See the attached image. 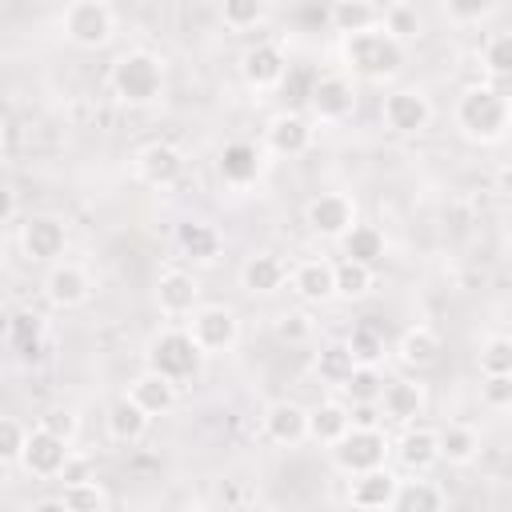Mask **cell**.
Listing matches in <instances>:
<instances>
[{"instance_id": "1", "label": "cell", "mask_w": 512, "mask_h": 512, "mask_svg": "<svg viewBox=\"0 0 512 512\" xmlns=\"http://www.w3.org/2000/svg\"><path fill=\"white\" fill-rule=\"evenodd\" d=\"M340 56H344V64L352 68V76L372 80V84H384V80H392V76L404 72L408 48H404L400 36H392L384 24H376V28H364V32L344 36Z\"/></svg>"}, {"instance_id": "2", "label": "cell", "mask_w": 512, "mask_h": 512, "mask_svg": "<svg viewBox=\"0 0 512 512\" xmlns=\"http://www.w3.org/2000/svg\"><path fill=\"white\" fill-rule=\"evenodd\" d=\"M456 128L476 140V144H500L508 140V116H512V100L492 88V84H472L460 92L456 100Z\"/></svg>"}, {"instance_id": "3", "label": "cell", "mask_w": 512, "mask_h": 512, "mask_svg": "<svg viewBox=\"0 0 512 512\" xmlns=\"http://www.w3.org/2000/svg\"><path fill=\"white\" fill-rule=\"evenodd\" d=\"M108 84L116 92V100H124L128 108H148L164 96V64L160 56L136 48V52H124L112 72H108Z\"/></svg>"}, {"instance_id": "4", "label": "cell", "mask_w": 512, "mask_h": 512, "mask_svg": "<svg viewBox=\"0 0 512 512\" xmlns=\"http://www.w3.org/2000/svg\"><path fill=\"white\" fill-rule=\"evenodd\" d=\"M200 360H204V352H200V344L192 340L188 328H168V332L152 336V344H148V368L164 372L176 384L192 380L200 372Z\"/></svg>"}, {"instance_id": "5", "label": "cell", "mask_w": 512, "mask_h": 512, "mask_svg": "<svg viewBox=\"0 0 512 512\" xmlns=\"http://www.w3.org/2000/svg\"><path fill=\"white\" fill-rule=\"evenodd\" d=\"M332 460L344 476H356V472H368V468H380L392 452L384 428H348L332 448Z\"/></svg>"}, {"instance_id": "6", "label": "cell", "mask_w": 512, "mask_h": 512, "mask_svg": "<svg viewBox=\"0 0 512 512\" xmlns=\"http://www.w3.org/2000/svg\"><path fill=\"white\" fill-rule=\"evenodd\" d=\"M60 28L76 48H104L116 32V16L104 0H72L60 16Z\"/></svg>"}, {"instance_id": "7", "label": "cell", "mask_w": 512, "mask_h": 512, "mask_svg": "<svg viewBox=\"0 0 512 512\" xmlns=\"http://www.w3.org/2000/svg\"><path fill=\"white\" fill-rule=\"evenodd\" d=\"M184 328L192 332V340L200 344L204 356L232 352L236 340H240V320H236V312L224 308V304H200V308L184 320Z\"/></svg>"}, {"instance_id": "8", "label": "cell", "mask_w": 512, "mask_h": 512, "mask_svg": "<svg viewBox=\"0 0 512 512\" xmlns=\"http://www.w3.org/2000/svg\"><path fill=\"white\" fill-rule=\"evenodd\" d=\"M68 460H72V440L56 436V432L44 428V424H36V428L28 432V444H24V456H20V468H24L28 476H36V480H56V476H64Z\"/></svg>"}, {"instance_id": "9", "label": "cell", "mask_w": 512, "mask_h": 512, "mask_svg": "<svg viewBox=\"0 0 512 512\" xmlns=\"http://www.w3.org/2000/svg\"><path fill=\"white\" fill-rule=\"evenodd\" d=\"M20 252L36 264H56L64 260L68 252V228L60 216L52 212H32L24 224H20Z\"/></svg>"}, {"instance_id": "10", "label": "cell", "mask_w": 512, "mask_h": 512, "mask_svg": "<svg viewBox=\"0 0 512 512\" xmlns=\"http://www.w3.org/2000/svg\"><path fill=\"white\" fill-rule=\"evenodd\" d=\"M380 120L396 136H420L432 124V100L420 88H396L380 100Z\"/></svg>"}, {"instance_id": "11", "label": "cell", "mask_w": 512, "mask_h": 512, "mask_svg": "<svg viewBox=\"0 0 512 512\" xmlns=\"http://www.w3.org/2000/svg\"><path fill=\"white\" fill-rule=\"evenodd\" d=\"M308 112L320 124H344L356 112V84L344 72H324L316 76L312 92H308Z\"/></svg>"}, {"instance_id": "12", "label": "cell", "mask_w": 512, "mask_h": 512, "mask_svg": "<svg viewBox=\"0 0 512 512\" xmlns=\"http://www.w3.org/2000/svg\"><path fill=\"white\" fill-rule=\"evenodd\" d=\"M304 224H308V232L312 236H320V240H344V232L356 224V204H352V196H344V192H320V196H312L308 200V208H304Z\"/></svg>"}, {"instance_id": "13", "label": "cell", "mask_w": 512, "mask_h": 512, "mask_svg": "<svg viewBox=\"0 0 512 512\" xmlns=\"http://www.w3.org/2000/svg\"><path fill=\"white\" fill-rule=\"evenodd\" d=\"M240 76H244V84H248L252 92H272V88H280L284 76H288V56H284V48H280L276 40H256V44H248L244 56H240Z\"/></svg>"}, {"instance_id": "14", "label": "cell", "mask_w": 512, "mask_h": 512, "mask_svg": "<svg viewBox=\"0 0 512 512\" xmlns=\"http://www.w3.org/2000/svg\"><path fill=\"white\" fill-rule=\"evenodd\" d=\"M136 176L148 188H160L164 192V188L180 184V176H184V152L176 144H168V140H152V144H144L136 152Z\"/></svg>"}, {"instance_id": "15", "label": "cell", "mask_w": 512, "mask_h": 512, "mask_svg": "<svg viewBox=\"0 0 512 512\" xmlns=\"http://www.w3.org/2000/svg\"><path fill=\"white\" fill-rule=\"evenodd\" d=\"M156 308L168 320H188L200 308V284L184 268H168L156 276Z\"/></svg>"}, {"instance_id": "16", "label": "cell", "mask_w": 512, "mask_h": 512, "mask_svg": "<svg viewBox=\"0 0 512 512\" xmlns=\"http://www.w3.org/2000/svg\"><path fill=\"white\" fill-rule=\"evenodd\" d=\"M44 296H48L56 308H80V304L92 296V276H88L80 264H72V260H56V264H48Z\"/></svg>"}, {"instance_id": "17", "label": "cell", "mask_w": 512, "mask_h": 512, "mask_svg": "<svg viewBox=\"0 0 512 512\" xmlns=\"http://www.w3.org/2000/svg\"><path fill=\"white\" fill-rule=\"evenodd\" d=\"M428 408V392L420 380H384V392H380V412L392 420V424H416Z\"/></svg>"}, {"instance_id": "18", "label": "cell", "mask_w": 512, "mask_h": 512, "mask_svg": "<svg viewBox=\"0 0 512 512\" xmlns=\"http://www.w3.org/2000/svg\"><path fill=\"white\" fill-rule=\"evenodd\" d=\"M312 136H316V128L300 112H292V108L288 112H276L268 120V128H264V144L276 156H304L312 148Z\"/></svg>"}, {"instance_id": "19", "label": "cell", "mask_w": 512, "mask_h": 512, "mask_svg": "<svg viewBox=\"0 0 512 512\" xmlns=\"http://www.w3.org/2000/svg\"><path fill=\"white\" fill-rule=\"evenodd\" d=\"M396 460L408 472H428L432 464H440V428L428 424H404V436L396 440Z\"/></svg>"}, {"instance_id": "20", "label": "cell", "mask_w": 512, "mask_h": 512, "mask_svg": "<svg viewBox=\"0 0 512 512\" xmlns=\"http://www.w3.org/2000/svg\"><path fill=\"white\" fill-rule=\"evenodd\" d=\"M216 168H220V180L228 188H248L264 172V152L256 144H248V140H232V144H224Z\"/></svg>"}, {"instance_id": "21", "label": "cell", "mask_w": 512, "mask_h": 512, "mask_svg": "<svg viewBox=\"0 0 512 512\" xmlns=\"http://www.w3.org/2000/svg\"><path fill=\"white\" fill-rule=\"evenodd\" d=\"M288 284L304 304H328V300H336V264H328L324 256L320 260H300L292 268Z\"/></svg>"}, {"instance_id": "22", "label": "cell", "mask_w": 512, "mask_h": 512, "mask_svg": "<svg viewBox=\"0 0 512 512\" xmlns=\"http://www.w3.org/2000/svg\"><path fill=\"white\" fill-rule=\"evenodd\" d=\"M264 436L280 448H296L300 440H308V408L296 400H276L264 412Z\"/></svg>"}, {"instance_id": "23", "label": "cell", "mask_w": 512, "mask_h": 512, "mask_svg": "<svg viewBox=\"0 0 512 512\" xmlns=\"http://www.w3.org/2000/svg\"><path fill=\"white\" fill-rule=\"evenodd\" d=\"M396 488H400V476H392L384 464L380 468H368V472H356L352 484H348V504L352 508H392L396 500Z\"/></svg>"}, {"instance_id": "24", "label": "cell", "mask_w": 512, "mask_h": 512, "mask_svg": "<svg viewBox=\"0 0 512 512\" xmlns=\"http://www.w3.org/2000/svg\"><path fill=\"white\" fill-rule=\"evenodd\" d=\"M288 264L276 256V252H256V256H248L244 260V268H240V288L248 292V296H272V292H280L284 284H288Z\"/></svg>"}, {"instance_id": "25", "label": "cell", "mask_w": 512, "mask_h": 512, "mask_svg": "<svg viewBox=\"0 0 512 512\" xmlns=\"http://www.w3.org/2000/svg\"><path fill=\"white\" fill-rule=\"evenodd\" d=\"M128 396H132L148 416H164V412H172V404H176V380H168V376L156 372V368H144V372L128 384Z\"/></svg>"}, {"instance_id": "26", "label": "cell", "mask_w": 512, "mask_h": 512, "mask_svg": "<svg viewBox=\"0 0 512 512\" xmlns=\"http://www.w3.org/2000/svg\"><path fill=\"white\" fill-rule=\"evenodd\" d=\"M176 248H180L188 260H196V264H212V260L220 256V248H224V236H220V228L208 224V220H184V224L176 228Z\"/></svg>"}, {"instance_id": "27", "label": "cell", "mask_w": 512, "mask_h": 512, "mask_svg": "<svg viewBox=\"0 0 512 512\" xmlns=\"http://www.w3.org/2000/svg\"><path fill=\"white\" fill-rule=\"evenodd\" d=\"M348 428H352V408L344 400H320L316 408H308V440L332 448Z\"/></svg>"}, {"instance_id": "28", "label": "cell", "mask_w": 512, "mask_h": 512, "mask_svg": "<svg viewBox=\"0 0 512 512\" xmlns=\"http://www.w3.org/2000/svg\"><path fill=\"white\" fill-rule=\"evenodd\" d=\"M396 356H400L404 368H416V372L432 368V364L440 360V336H436V328H428V324H412V328L400 336Z\"/></svg>"}, {"instance_id": "29", "label": "cell", "mask_w": 512, "mask_h": 512, "mask_svg": "<svg viewBox=\"0 0 512 512\" xmlns=\"http://www.w3.org/2000/svg\"><path fill=\"white\" fill-rule=\"evenodd\" d=\"M148 424H152V416H148L132 396H120V400L108 408V436H112L116 444H136V440H144Z\"/></svg>"}, {"instance_id": "30", "label": "cell", "mask_w": 512, "mask_h": 512, "mask_svg": "<svg viewBox=\"0 0 512 512\" xmlns=\"http://www.w3.org/2000/svg\"><path fill=\"white\" fill-rule=\"evenodd\" d=\"M480 456V432L464 420H452L440 428V460H448L452 468H468Z\"/></svg>"}, {"instance_id": "31", "label": "cell", "mask_w": 512, "mask_h": 512, "mask_svg": "<svg viewBox=\"0 0 512 512\" xmlns=\"http://www.w3.org/2000/svg\"><path fill=\"white\" fill-rule=\"evenodd\" d=\"M340 252L348 260H360V264H372L376 268L388 256V240H384V232L376 224H352L344 232V240H340Z\"/></svg>"}, {"instance_id": "32", "label": "cell", "mask_w": 512, "mask_h": 512, "mask_svg": "<svg viewBox=\"0 0 512 512\" xmlns=\"http://www.w3.org/2000/svg\"><path fill=\"white\" fill-rule=\"evenodd\" d=\"M40 340H44V320L36 312H16L8 320V348L20 356V360H36L40 356Z\"/></svg>"}, {"instance_id": "33", "label": "cell", "mask_w": 512, "mask_h": 512, "mask_svg": "<svg viewBox=\"0 0 512 512\" xmlns=\"http://www.w3.org/2000/svg\"><path fill=\"white\" fill-rule=\"evenodd\" d=\"M352 372H356V356H352L348 340L324 344V348L316 352V376H320L324 384H332V388H344Z\"/></svg>"}, {"instance_id": "34", "label": "cell", "mask_w": 512, "mask_h": 512, "mask_svg": "<svg viewBox=\"0 0 512 512\" xmlns=\"http://www.w3.org/2000/svg\"><path fill=\"white\" fill-rule=\"evenodd\" d=\"M328 20H332V28H336L340 36H352V32L376 28L384 16L376 12V4H372V0H336V4H332V12H328Z\"/></svg>"}, {"instance_id": "35", "label": "cell", "mask_w": 512, "mask_h": 512, "mask_svg": "<svg viewBox=\"0 0 512 512\" xmlns=\"http://www.w3.org/2000/svg\"><path fill=\"white\" fill-rule=\"evenodd\" d=\"M392 508L396 512H436V508H444V492L432 480H400Z\"/></svg>"}, {"instance_id": "36", "label": "cell", "mask_w": 512, "mask_h": 512, "mask_svg": "<svg viewBox=\"0 0 512 512\" xmlns=\"http://www.w3.org/2000/svg\"><path fill=\"white\" fill-rule=\"evenodd\" d=\"M376 284V268L372 264H360V260H340L336 264V296L340 300H364Z\"/></svg>"}, {"instance_id": "37", "label": "cell", "mask_w": 512, "mask_h": 512, "mask_svg": "<svg viewBox=\"0 0 512 512\" xmlns=\"http://www.w3.org/2000/svg\"><path fill=\"white\" fill-rule=\"evenodd\" d=\"M60 500H64V508H72V512H104V508H108V492H104L92 476H84V480H64Z\"/></svg>"}, {"instance_id": "38", "label": "cell", "mask_w": 512, "mask_h": 512, "mask_svg": "<svg viewBox=\"0 0 512 512\" xmlns=\"http://www.w3.org/2000/svg\"><path fill=\"white\" fill-rule=\"evenodd\" d=\"M264 16H268V0H220V20L232 32H248L264 24Z\"/></svg>"}, {"instance_id": "39", "label": "cell", "mask_w": 512, "mask_h": 512, "mask_svg": "<svg viewBox=\"0 0 512 512\" xmlns=\"http://www.w3.org/2000/svg\"><path fill=\"white\" fill-rule=\"evenodd\" d=\"M340 392L348 396V404H368V400H380L384 380H380L376 364H356V372L348 376V384H344Z\"/></svg>"}, {"instance_id": "40", "label": "cell", "mask_w": 512, "mask_h": 512, "mask_svg": "<svg viewBox=\"0 0 512 512\" xmlns=\"http://www.w3.org/2000/svg\"><path fill=\"white\" fill-rule=\"evenodd\" d=\"M348 348L356 356V364H380L388 344H384V332H376L372 324H356L352 336H348Z\"/></svg>"}, {"instance_id": "41", "label": "cell", "mask_w": 512, "mask_h": 512, "mask_svg": "<svg viewBox=\"0 0 512 512\" xmlns=\"http://www.w3.org/2000/svg\"><path fill=\"white\" fill-rule=\"evenodd\" d=\"M28 432H32V428H24L16 416H4V420H0V464H4V468H20Z\"/></svg>"}, {"instance_id": "42", "label": "cell", "mask_w": 512, "mask_h": 512, "mask_svg": "<svg viewBox=\"0 0 512 512\" xmlns=\"http://www.w3.org/2000/svg\"><path fill=\"white\" fill-rule=\"evenodd\" d=\"M480 400L492 412H508L512 408V372H484L480 380Z\"/></svg>"}, {"instance_id": "43", "label": "cell", "mask_w": 512, "mask_h": 512, "mask_svg": "<svg viewBox=\"0 0 512 512\" xmlns=\"http://www.w3.org/2000/svg\"><path fill=\"white\" fill-rule=\"evenodd\" d=\"M480 372H512V336H488L480 344Z\"/></svg>"}, {"instance_id": "44", "label": "cell", "mask_w": 512, "mask_h": 512, "mask_svg": "<svg viewBox=\"0 0 512 512\" xmlns=\"http://www.w3.org/2000/svg\"><path fill=\"white\" fill-rule=\"evenodd\" d=\"M484 68L492 76H500V80H512V36L508 32L504 36H492L484 44Z\"/></svg>"}, {"instance_id": "45", "label": "cell", "mask_w": 512, "mask_h": 512, "mask_svg": "<svg viewBox=\"0 0 512 512\" xmlns=\"http://www.w3.org/2000/svg\"><path fill=\"white\" fill-rule=\"evenodd\" d=\"M380 24H384L392 36H400L404 44L420 36V16H416V8H408V4H392V8L384 12V20H380Z\"/></svg>"}, {"instance_id": "46", "label": "cell", "mask_w": 512, "mask_h": 512, "mask_svg": "<svg viewBox=\"0 0 512 512\" xmlns=\"http://www.w3.org/2000/svg\"><path fill=\"white\" fill-rule=\"evenodd\" d=\"M492 8H496V0H444V12H448L456 24H476V20H484Z\"/></svg>"}, {"instance_id": "47", "label": "cell", "mask_w": 512, "mask_h": 512, "mask_svg": "<svg viewBox=\"0 0 512 512\" xmlns=\"http://www.w3.org/2000/svg\"><path fill=\"white\" fill-rule=\"evenodd\" d=\"M40 424L52 428V432L64 436V440H76V432H80V420H76V412H68V408H52V412H44Z\"/></svg>"}, {"instance_id": "48", "label": "cell", "mask_w": 512, "mask_h": 512, "mask_svg": "<svg viewBox=\"0 0 512 512\" xmlns=\"http://www.w3.org/2000/svg\"><path fill=\"white\" fill-rule=\"evenodd\" d=\"M352 408V428H380V400H368V404H348Z\"/></svg>"}, {"instance_id": "49", "label": "cell", "mask_w": 512, "mask_h": 512, "mask_svg": "<svg viewBox=\"0 0 512 512\" xmlns=\"http://www.w3.org/2000/svg\"><path fill=\"white\" fill-rule=\"evenodd\" d=\"M276 332L284 336V340H304L308 332H312V324L300 316V312H292V316H280V324H276Z\"/></svg>"}, {"instance_id": "50", "label": "cell", "mask_w": 512, "mask_h": 512, "mask_svg": "<svg viewBox=\"0 0 512 512\" xmlns=\"http://www.w3.org/2000/svg\"><path fill=\"white\" fill-rule=\"evenodd\" d=\"M508 140H512V116H508Z\"/></svg>"}, {"instance_id": "51", "label": "cell", "mask_w": 512, "mask_h": 512, "mask_svg": "<svg viewBox=\"0 0 512 512\" xmlns=\"http://www.w3.org/2000/svg\"><path fill=\"white\" fill-rule=\"evenodd\" d=\"M508 36H512V32H508Z\"/></svg>"}]
</instances>
